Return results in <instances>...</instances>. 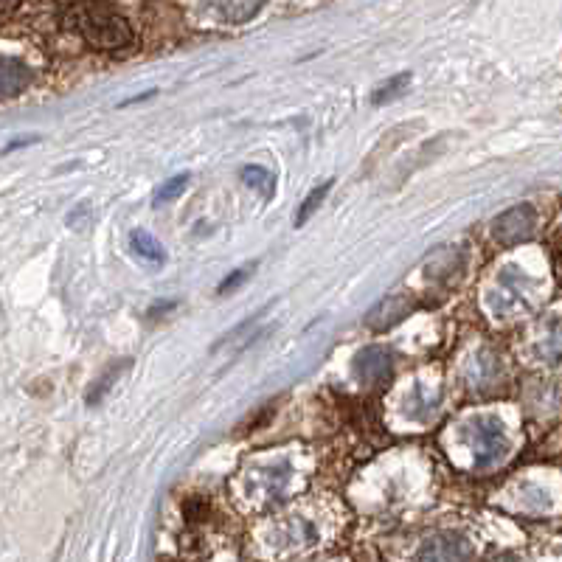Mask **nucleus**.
<instances>
[{
	"label": "nucleus",
	"instance_id": "obj_11",
	"mask_svg": "<svg viewBox=\"0 0 562 562\" xmlns=\"http://www.w3.org/2000/svg\"><path fill=\"white\" fill-rule=\"evenodd\" d=\"M411 82V74H400V76H391L388 82L380 85V90H374V96H371V102L374 104H388L391 99H397L405 85Z\"/></svg>",
	"mask_w": 562,
	"mask_h": 562
},
{
	"label": "nucleus",
	"instance_id": "obj_10",
	"mask_svg": "<svg viewBox=\"0 0 562 562\" xmlns=\"http://www.w3.org/2000/svg\"><path fill=\"white\" fill-rule=\"evenodd\" d=\"M335 186V180H326V183H321V186H315L310 194H307V200L301 203V208H298V214H296V225L301 228L304 222L310 220L312 214L321 208V203H324V197L329 194V189Z\"/></svg>",
	"mask_w": 562,
	"mask_h": 562
},
{
	"label": "nucleus",
	"instance_id": "obj_1",
	"mask_svg": "<svg viewBox=\"0 0 562 562\" xmlns=\"http://www.w3.org/2000/svg\"><path fill=\"white\" fill-rule=\"evenodd\" d=\"M65 15H71V26L79 37L99 51H121L130 48L135 40L127 17H121L113 6L104 3H68L60 6Z\"/></svg>",
	"mask_w": 562,
	"mask_h": 562
},
{
	"label": "nucleus",
	"instance_id": "obj_9",
	"mask_svg": "<svg viewBox=\"0 0 562 562\" xmlns=\"http://www.w3.org/2000/svg\"><path fill=\"white\" fill-rule=\"evenodd\" d=\"M242 180L259 194H265V197H273V194H276L273 175L267 172L265 166H245V169H242Z\"/></svg>",
	"mask_w": 562,
	"mask_h": 562
},
{
	"label": "nucleus",
	"instance_id": "obj_2",
	"mask_svg": "<svg viewBox=\"0 0 562 562\" xmlns=\"http://www.w3.org/2000/svg\"><path fill=\"white\" fill-rule=\"evenodd\" d=\"M473 456L478 467H489V464H501L503 456L509 453V442L503 433L498 419H481L473 422Z\"/></svg>",
	"mask_w": 562,
	"mask_h": 562
},
{
	"label": "nucleus",
	"instance_id": "obj_5",
	"mask_svg": "<svg viewBox=\"0 0 562 562\" xmlns=\"http://www.w3.org/2000/svg\"><path fill=\"white\" fill-rule=\"evenodd\" d=\"M355 371L363 383H385L391 377V357L380 346H369L357 355Z\"/></svg>",
	"mask_w": 562,
	"mask_h": 562
},
{
	"label": "nucleus",
	"instance_id": "obj_7",
	"mask_svg": "<svg viewBox=\"0 0 562 562\" xmlns=\"http://www.w3.org/2000/svg\"><path fill=\"white\" fill-rule=\"evenodd\" d=\"M130 245H133V251L138 256H144L147 262H155V265H163L166 262V251H163V245L158 239L147 234V231H133V237H130Z\"/></svg>",
	"mask_w": 562,
	"mask_h": 562
},
{
	"label": "nucleus",
	"instance_id": "obj_13",
	"mask_svg": "<svg viewBox=\"0 0 562 562\" xmlns=\"http://www.w3.org/2000/svg\"><path fill=\"white\" fill-rule=\"evenodd\" d=\"M251 273H253V267H239V270H234V273H231L228 279L220 281V293H231V290L237 287L239 281H245L248 276H251Z\"/></svg>",
	"mask_w": 562,
	"mask_h": 562
},
{
	"label": "nucleus",
	"instance_id": "obj_6",
	"mask_svg": "<svg viewBox=\"0 0 562 562\" xmlns=\"http://www.w3.org/2000/svg\"><path fill=\"white\" fill-rule=\"evenodd\" d=\"M31 79H34V71L29 65H23L20 60H12L6 57L3 60V68H0V88H3V99H12L17 93L29 88Z\"/></svg>",
	"mask_w": 562,
	"mask_h": 562
},
{
	"label": "nucleus",
	"instance_id": "obj_12",
	"mask_svg": "<svg viewBox=\"0 0 562 562\" xmlns=\"http://www.w3.org/2000/svg\"><path fill=\"white\" fill-rule=\"evenodd\" d=\"M189 186V172H180L175 178H169L163 183L161 189L155 192V206H163V203H169V200H175L178 194H183V189Z\"/></svg>",
	"mask_w": 562,
	"mask_h": 562
},
{
	"label": "nucleus",
	"instance_id": "obj_8",
	"mask_svg": "<svg viewBox=\"0 0 562 562\" xmlns=\"http://www.w3.org/2000/svg\"><path fill=\"white\" fill-rule=\"evenodd\" d=\"M217 12L225 17V23L239 26V23H248V20H253V17L259 15V12H262V3H220Z\"/></svg>",
	"mask_w": 562,
	"mask_h": 562
},
{
	"label": "nucleus",
	"instance_id": "obj_4",
	"mask_svg": "<svg viewBox=\"0 0 562 562\" xmlns=\"http://www.w3.org/2000/svg\"><path fill=\"white\" fill-rule=\"evenodd\" d=\"M416 562H470V543L456 534H439L422 546Z\"/></svg>",
	"mask_w": 562,
	"mask_h": 562
},
{
	"label": "nucleus",
	"instance_id": "obj_3",
	"mask_svg": "<svg viewBox=\"0 0 562 562\" xmlns=\"http://www.w3.org/2000/svg\"><path fill=\"white\" fill-rule=\"evenodd\" d=\"M534 225H537V211L529 203H520V206L506 208L503 214L495 217L492 237L498 239L501 245H518L523 239L532 237Z\"/></svg>",
	"mask_w": 562,
	"mask_h": 562
}]
</instances>
